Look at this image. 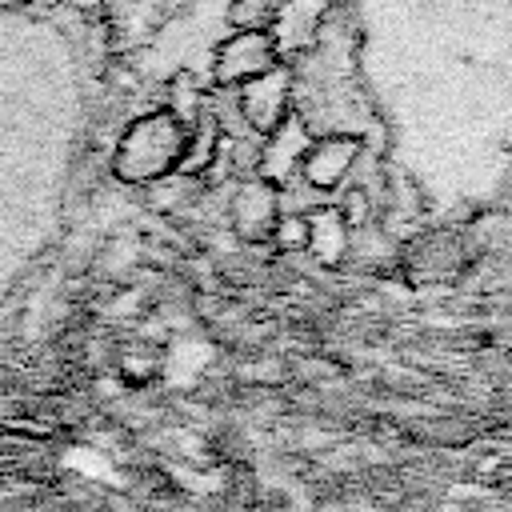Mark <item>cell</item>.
<instances>
[{
	"instance_id": "obj_2",
	"label": "cell",
	"mask_w": 512,
	"mask_h": 512,
	"mask_svg": "<svg viewBox=\"0 0 512 512\" xmlns=\"http://www.w3.org/2000/svg\"><path fill=\"white\" fill-rule=\"evenodd\" d=\"M88 12L0 8V296L52 240L84 144Z\"/></svg>"
},
{
	"instance_id": "obj_1",
	"label": "cell",
	"mask_w": 512,
	"mask_h": 512,
	"mask_svg": "<svg viewBox=\"0 0 512 512\" xmlns=\"http://www.w3.org/2000/svg\"><path fill=\"white\" fill-rule=\"evenodd\" d=\"M384 160L432 208L512 172V0H336Z\"/></svg>"
},
{
	"instance_id": "obj_3",
	"label": "cell",
	"mask_w": 512,
	"mask_h": 512,
	"mask_svg": "<svg viewBox=\"0 0 512 512\" xmlns=\"http://www.w3.org/2000/svg\"><path fill=\"white\" fill-rule=\"evenodd\" d=\"M176 140H180V132H176V124L168 116L140 120L136 132L120 148V176L124 180H148V176L164 172L172 152H176Z\"/></svg>"
},
{
	"instance_id": "obj_4",
	"label": "cell",
	"mask_w": 512,
	"mask_h": 512,
	"mask_svg": "<svg viewBox=\"0 0 512 512\" xmlns=\"http://www.w3.org/2000/svg\"><path fill=\"white\" fill-rule=\"evenodd\" d=\"M96 0H0V8H24V12H88Z\"/></svg>"
}]
</instances>
